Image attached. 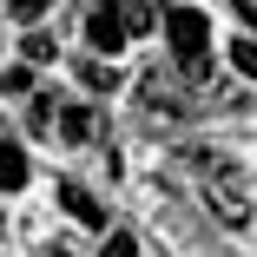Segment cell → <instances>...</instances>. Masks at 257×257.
<instances>
[{"mask_svg": "<svg viewBox=\"0 0 257 257\" xmlns=\"http://www.w3.org/2000/svg\"><path fill=\"white\" fill-rule=\"evenodd\" d=\"M191 172H198V191H204V211L224 231H244L250 224V185H244L237 159H224V152H191Z\"/></svg>", "mask_w": 257, "mask_h": 257, "instance_id": "6da1fadb", "label": "cell"}, {"mask_svg": "<svg viewBox=\"0 0 257 257\" xmlns=\"http://www.w3.org/2000/svg\"><path fill=\"white\" fill-rule=\"evenodd\" d=\"M159 20H165V40H172L178 73H185V79H204V73H211V66H204V53H211V27H204V14H198V7H159Z\"/></svg>", "mask_w": 257, "mask_h": 257, "instance_id": "7a4b0ae2", "label": "cell"}, {"mask_svg": "<svg viewBox=\"0 0 257 257\" xmlns=\"http://www.w3.org/2000/svg\"><path fill=\"white\" fill-rule=\"evenodd\" d=\"M53 132H60L66 145H92V139H99V112H92V106H60Z\"/></svg>", "mask_w": 257, "mask_h": 257, "instance_id": "3957f363", "label": "cell"}, {"mask_svg": "<svg viewBox=\"0 0 257 257\" xmlns=\"http://www.w3.org/2000/svg\"><path fill=\"white\" fill-rule=\"evenodd\" d=\"M86 40H92V53H99V60H106V53H119V46H125V27H119V14H112V7H99V14L86 20Z\"/></svg>", "mask_w": 257, "mask_h": 257, "instance_id": "277c9868", "label": "cell"}, {"mask_svg": "<svg viewBox=\"0 0 257 257\" xmlns=\"http://www.w3.org/2000/svg\"><path fill=\"white\" fill-rule=\"evenodd\" d=\"M60 204H66V211H73L86 231H99V224H106V211H99V198H92L86 185H60Z\"/></svg>", "mask_w": 257, "mask_h": 257, "instance_id": "5b68a950", "label": "cell"}, {"mask_svg": "<svg viewBox=\"0 0 257 257\" xmlns=\"http://www.w3.org/2000/svg\"><path fill=\"white\" fill-rule=\"evenodd\" d=\"M27 185V152L14 139H0V191H20Z\"/></svg>", "mask_w": 257, "mask_h": 257, "instance_id": "8992f818", "label": "cell"}, {"mask_svg": "<svg viewBox=\"0 0 257 257\" xmlns=\"http://www.w3.org/2000/svg\"><path fill=\"white\" fill-rule=\"evenodd\" d=\"M112 14H119V27H125V40H132V33H152V20H159V14L145 7V0H112Z\"/></svg>", "mask_w": 257, "mask_h": 257, "instance_id": "52a82bcc", "label": "cell"}, {"mask_svg": "<svg viewBox=\"0 0 257 257\" xmlns=\"http://www.w3.org/2000/svg\"><path fill=\"white\" fill-rule=\"evenodd\" d=\"M20 53H27V66H53V60H60V46H53V33L27 27V46H20Z\"/></svg>", "mask_w": 257, "mask_h": 257, "instance_id": "ba28073f", "label": "cell"}, {"mask_svg": "<svg viewBox=\"0 0 257 257\" xmlns=\"http://www.w3.org/2000/svg\"><path fill=\"white\" fill-rule=\"evenodd\" d=\"M79 79H86L92 92H112V86H119V66H106V60H99V53H92V60L79 66Z\"/></svg>", "mask_w": 257, "mask_h": 257, "instance_id": "9c48e42d", "label": "cell"}, {"mask_svg": "<svg viewBox=\"0 0 257 257\" xmlns=\"http://www.w3.org/2000/svg\"><path fill=\"white\" fill-rule=\"evenodd\" d=\"M231 66L244 79H257V40H231Z\"/></svg>", "mask_w": 257, "mask_h": 257, "instance_id": "30bf717a", "label": "cell"}, {"mask_svg": "<svg viewBox=\"0 0 257 257\" xmlns=\"http://www.w3.org/2000/svg\"><path fill=\"white\" fill-rule=\"evenodd\" d=\"M53 119H60V99H53V92H40V99H33V132H46Z\"/></svg>", "mask_w": 257, "mask_h": 257, "instance_id": "8fae6325", "label": "cell"}, {"mask_svg": "<svg viewBox=\"0 0 257 257\" xmlns=\"http://www.w3.org/2000/svg\"><path fill=\"white\" fill-rule=\"evenodd\" d=\"M7 14H14L20 27H40V14H46V0H7Z\"/></svg>", "mask_w": 257, "mask_h": 257, "instance_id": "7c38bea8", "label": "cell"}, {"mask_svg": "<svg viewBox=\"0 0 257 257\" xmlns=\"http://www.w3.org/2000/svg\"><path fill=\"white\" fill-rule=\"evenodd\" d=\"M106 257H139V237H132V231H112V237H106Z\"/></svg>", "mask_w": 257, "mask_h": 257, "instance_id": "4fadbf2b", "label": "cell"}, {"mask_svg": "<svg viewBox=\"0 0 257 257\" xmlns=\"http://www.w3.org/2000/svg\"><path fill=\"white\" fill-rule=\"evenodd\" d=\"M53 257H73V250H53Z\"/></svg>", "mask_w": 257, "mask_h": 257, "instance_id": "5bb4252c", "label": "cell"}]
</instances>
